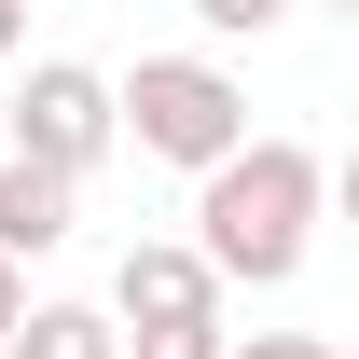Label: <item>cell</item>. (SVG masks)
Instances as JSON below:
<instances>
[{"instance_id":"10","label":"cell","mask_w":359,"mask_h":359,"mask_svg":"<svg viewBox=\"0 0 359 359\" xmlns=\"http://www.w3.org/2000/svg\"><path fill=\"white\" fill-rule=\"evenodd\" d=\"M14 318H28V276H14V263H0V332H14Z\"/></svg>"},{"instance_id":"2","label":"cell","mask_w":359,"mask_h":359,"mask_svg":"<svg viewBox=\"0 0 359 359\" xmlns=\"http://www.w3.org/2000/svg\"><path fill=\"white\" fill-rule=\"evenodd\" d=\"M111 138H138L152 166H222L235 138H249V97L208 55H138L125 83H111Z\"/></svg>"},{"instance_id":"6","label":"cell","mask_w":359,"mask_h":359,"mask_svg":"<svg viewBox=\"0 0 359 359\" xmlns=\"http://www.w3.org/2000/svg\"><path fill=\"white\" fill-rule=\"evenodd\" d=\"M0 359H125V332H111V304H28L0 332Z\"/></svg>"},{"instance_id":"12","label":"cell","mask_w":359,"mask_h":359,"mask_svg":"<svg viewBox=\"0 0 359 359\" xmlns=\"http://www.w3.org/2000/svg\"><path fill=\"white\" fill-rule=\"evenodd\" d=\"M346 14H359V0H346Z\"/></svg>"},{"instance_id":"3","label":"cell","mask_w":359,"mask_h":359,"mask_svg":"<svg viewBox=\"0 0 359 359\" xmlns=\"http://www.w3.org/2000/svg\"><path fill=\"white\" fill-rule=\"evenodd\" d=\"M0 125H14V152H28V166L83 180L97 152H111V83H97L83 55H42V69L14 83V111H0Z\"/></svg>"},{"instance_id":"4","label":"cell","mask_w":359,"mask_h":359,"mask_svg":"<svg viewBox=\"0 0 359 359\" xmlns=\"http://www.w3.org/2000/svg\"><path fill=\"white\" fill-rule=\"evenodd\" d=\"M166 318H222V276L194 263V235H138L111 263V332H166Z\"/></svg>"},{"instance_id":"5","label":"cell","mask_w":359,"mask_h":359,"mask_svg":"<svg viewBox=\"0 0 359 359\" xmlns=\"http://www.w3.org/2000/svg\"><path fill=\"white\" fill-rule=\"evenodd\" d=\"M69 208H83V180H55V166H28V152H0V263L69 249Z\"/></svg>"},{"instance_id":"1","label":"cell","mask_w":359,"mask_h":359,"mask_svg":"<svg viewBox=\"0 0 359 359\" xmlns=\"http://www.w3.org/2000/svg\"><path fill=\"white\" fill-rule=\"evenodd\" d=\"M194 263L222 276V290H290L318 249V208H332V166H318L304 138H235L222 166H194Z\"/></svg>"},{"instance_id":"11","label":"cell","mask_w":359,"mask_h":359,"mask_svg":"<svg viewBox=\"0 0 359 359\" xmlns=\"http://www.w3.org/2000/svg\"><path fill=\"white\" fill-rule=\"evenodd\" d=\"M14 42H28V0H0V55H14Z\"/></svg>"},{"instance_id":"9","label":"cell","mask_w":359,"mask_h":359,"mask_svg":"<svg viewBox=\"0 0 359 359\" xmlns=\"http://www.w3.org/2000/svg\"><path fill=\"white\" fill-rule=\"evenodd\" d=\"M222 359H346L332 332H222Z\"/></svg>"},{"instance_id":"8","label":"cell","mask_w":359,"mask_h":359,"mask_svg":"<svg viewBox=\"0 0 359 359\" xmlns=\"http://www.w3.org/2000/svg\"><path fill=\"white\" fill-rule=\"evenodd\" d=\"M125 359H222V318H166V332H125Z\"/></svg>"},{"instance_id":"7","label":"cell","mask_w":359,"mask_h":359,"mask_svg":"<svg viewBox=\"0 0 359 359\" xmlns=\"http://www.w3.org/2000/svg\"><path fill=\"white\" fill-rule=\"evenodd\" d=\"M276 14H304V0H194V28H208V42H263Z\"/></svg>"}]
</instances>
